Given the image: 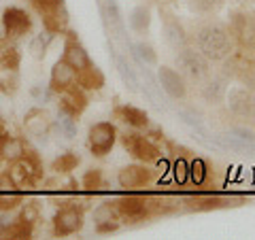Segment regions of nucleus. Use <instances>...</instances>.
I'll return each mask as SVG.
<instances>
[{
    "label": "nucleus",
    "instance_id": "nucleus-18",
    "mask_svg": "<svg viewBox=\"0 0 255 240\" xmlns=\"http://www.w3.org/2000/svg\"><path fill=\"white\" fill-rule=\"evenodd\" d=\"M215 140H217V145H221L223 149L236 151V153H255V142L243 140L241 136H236V134H232V132L219 134Z\"/></svg>",
    "mask_w": 255,
    "mask_h": 240
},
{
    "label": "nucleus",
    "instance_id": "nucleus-19",
    "mask_svg": "<svg viewBox=\"0 0 255 240\" xmlns=\"http://www.w3.org/2000/svg\"><path fill=\"white\" fill-rule=\"evenodd\" d=\"M49 127V115L45 113L41 109H32L28 111L26 115V130L32 134V136H43Z\"/></svg>",
    "mask_w": 255,
    "mask_h": 240
},
{
    "label": "nucleus",
    "instance_id": "nucleus-11",
    "mask_svg": "<svg viewBox=\"0 0 255 240\" xmlns=\"http://www.w3.org/2000/svg\"><path fill=\"white\" fill-rule=\"evenodd\" d=\"M77 83V70L70 66V64H66L64 60L55 62V66L51 68V90L62 94L64 90H68V87H73Z\"/></svg>",
    "mask_w": 255,
    "mask_h": 240
},
{
    "label": "nucleus",
    "instance_id": "nucleus-3",
    "mask_svg": "<svg viewBox=\"0 0 255 240\" xmlns=\"http://www.w3.org/2000/svg\"><path fill=\"white\" fill-rule=\"evenodd\" d=\"M90 149L96 157H105L111 149H113L115 140H117V130L113 123L109 121H100V123H94L90 127Z\"/></svg>",
    "mask_w": 255,
    "mask_h": 240
},
{
    "label": "nucleus",
    "instance_id": "nucleus-13",
    "mask_svg": "<svg viewBox=\"0 0 255 240\" xmlns=\"http://www.w3.org/2000/svg\"><path fill=\"white\" fill-rule=\"evenodd\" d=\"M64 62L70 64L75 70H81L87 66V64H92L90 55H87V51L83 49V45L75 38L73 32H68V41L64 45Z\"/></svg>",
    "mask_w": 255,
    "mask_h": 240
},
{
    "label": "nucleus",
    "instance_id": "nucleus-9",
    "mask_svg": "<svg viewBox=\"0 0 255 240\" xmlns=\"http://www.w3.org/2000/svg\"><path fill=\"white\" fill-rule=\"evenodd\" d=\"M151 181V170L145 166H126L117 174V183L124 189H140Z\"/></svg>",
    "mask_w": 255,
    "mask_h": 240
},
{
    "label": "nucleus",
    "instance_id": "nucleus-8",
    "mask_svg": "<svg viewBox=\"0 0 255 240\" xmlns=\"http://www.w3.org/2000/svg\"><path fill=\"white\" fill-rule=\"evenodd\" d=\"M157 81H159V87H162L170 98H174V100L185 98V94H187L185 79H183L177 70H172L170 66H159L157 68Z\"/></svg>",
    "mask_w": 255,
    "mask_h": 240
},
{
    "label": "nucleus",
    "instance_id": "nucleus-34",
    "mask_svg": "<svg viewBox=\"0 0 255 240\" xmlns=\"http://www.w3.org/2000/svg\"><path fill=\"white\" fill-rule=\"evenodd\" d=\"M172 174H174V181L177 183H185L189 179V164L183 157H179L172 166Z\"/></svg>",
    "mask_w": 255,
    "mask_h": 240
},
{
    "label": "nucleus",
    "instance_id": "nucleus-23",
    "mask_svg": "<svg viewBox=\"0 0 255 240\" xmlns=\"http://www.w3.org/2000/svg\"><path fill=\"white\" fill-rule=\"evenodd\" d=\"M19 62H21V55L17 51V47H13V45L0 47V70L15 73L19 68Z\"/></svg>",
    "mask_w": 255,
    "mask_h": 240
},
{
    "label": "nucleus",
    "instance_id": "nucleus-26",
    "mask_svg": "<svg viewBox=\"0 0 255 240\" xmlns=\"http://www.w3.org/2000/svg\"><path fill=\"white\" fill-rule=\"evenodd\" d=\"M23 151H26V147H23V142L19 138H13V136H9L4 142L2 151H0V155H2L4 159H11V162H15V159H19L23 155Z\"/></svg>",
    "mask_w": 255,
    "mask_h": 240
},
{
    "label": "nucleus",
    "instance_id": "nucleus-6",
    "mask_svg": "<svg viewBox=\"0 0 255 240\" xmlns=\"http://www.w3.org/2000/svg\"><path fill=\"white\" fill-rule=\"evenodd\" d=\"M177 62L181 70L185 73L189 79H196V81H200L209 75V60L204 58L200 51L196 49H183L179 55H177Z\"/></svg>",
    "mask_w": 255,
    "mask_h": 240
},
{
    "label": "nucleus",
    "instance_id": "nucleus-16",
    "mask_svg": "<svg viewBox=\"0 0 255 240\" xmlns=\"http://www.w3.org/2000/svg\"><path fill=\"white\" fill-rule=\"evenodd\" d=\"M115 115L122 119L124 123L136 127V130H140V127H147L149 125V115L145 113L142 109H136V107H119L115 111Z\"/></svg>",
    "mask_w": 255,
    "mask_h": 240
},
{
    "label": "nucleus",
    "instance_id": "nucleus-15",
    "mask_svg": "<svg viewBox=\"0 0 255 240\" xmlns=\"http://www.w3.org/2000/svg\"><path fill=\"white\" fill-rule=\"evenodd\" d=\"M77 83L81 90H100L105 85V75L98 66L94 64H87L85 68L77 70Z\"/></svg>",
    "mask_w": 255,
    "mask_h": 240
},
{
    "label": "nucleus",
    "instance_id": "nucleus-30",
    "mask_svg": "<svg viewBox=\"0 0 255 240\" xmlns=\"http://www.w3.org/2000/svg\"><path fill=\"white\" fill-rule=\"evenodd\" d=\"M81 185L85 187V191H98L102 187V172L98 170V168H90L85 174H83V181Z\"/></svg>",
    "mask_w": 255,
    "mask_h": 240
},
{
    "label": "nucleus",
    "instance_id": "nucleus-24",
    "mask_svg": "<svg viewBox=\"0 0 255 240\" xmlns=\"http://www.w3.org/2000/svg\"><path fill=\"white\" fill-rule=\"evenodd\" d=\"M115 64H117V73H119V77H122V81L126 83V87L134 92L138 87V79H136V75H134L132 66L128 64L126 58H122V55H117V53H115Z\"/></svg>",
    "mask_w": 255,
    "mask_h": 240
},
{
    "label": "nucleus",
    "instance_id": "nucleus-22",
    "mask_svg": "<svg viewBox=\"0 0 255 240\" xmlns=\"http://www.w3.org/2000/svg\"><path fill=\"white\" fill-rule=\"evenodd\" d=\"M164 32H166V41H168L170 47H174V49H179V47H185V30H183V26L177 21V19H166L164 21Z\"/></svg>",
    "mask_w": 255,
    "mask_h": 240
},
{
    "label": "nucleus",
    "instance_id": "nucleus-7",
    "mask_svg": "<svg viewBox=\"0 0 255 240\" xmlns=\"http://www.w3.org/2000/svg\"><path fill=\"white\" fill-rule=\"evenodd\" d=\"M83 228V215L81 211H77L75 206H66L55 213L53 217V232L55 236H70Z\"/></svg>",
    "mask_w": 255,
    "mask_h": 240
},
{
    "label": "nucleus",
    "instance_id": "nucleus-1",
    "mask_svg": "<svg viewBox=\"0 0 255 240\" xmlns=\"http://www.w3.org/2000/svg\"><path fill=\"white\" fill-rule=\"evenodd\" d=\"M198 51H200L206 60H223L232 51V36L230 30L221 23H206L198 30Z\"/></svg>",
    "mask_w": 255,
    "mask_h": 240
},
{
    "label": "nucleus",
    "instance_id": "nucleus-39",
    "mask_svg": "<svg viewBox=\"0 0 255 240\" xmlns=\"http://www.w3.org/2000/svg\"><path fill=\"white\" fill-rule=\"evenodd\" d=\"M6 138H9V134H6V132H2V130H0V151H2V147H4V142H6Z\"/></svg>",
    "mask_w": 255,
    "mask_h": 240
},
{
    "label": "nucleus",
    "instance_id": "nucleus-27",
    "mask_svg": "<svg viewBox=\"0 0 255 240\" xmlns=\"http://www.w3.org/2000/svg\"><path fill=\"white\" fill-rule=\"evenodd\" d=\"M107 19L111 21V28L117 32V36H124V19L119 13L117 0H107Z\"/></svg>",
    "mask_w": 255,
    "mask_h": 240
},
{
    "label": "nucleus",
    "instance_id": "nucleus-31",
    "mask_svg": "<svg viewBox=\"0 0 255 240\" xmlns=\"http://www.w3.org/2000/svg\"><path fill=\"white\" fill-rule=\"evenodd\" d=\"M23 202L21 194H9V191H0V213H9Z\"/></svg>",
    "mask_w": 255,
    "mask_h": 240
},
{
    "label": "nucleus",
    "instance_id": "nucleus-12",
    "mask_svg": "<svg viewBox=\"0 0 255 240\" xmlns=\"http://www.w3.org/2000/svg\"><path fill=\"white\" fill-rule=\"evenodd\" d=\"M228 105L236 115L255 119V96L247 90H232L228 96Z\"/></svg>",
    "mask_w": 255,
    "mask_h": 240
},
{
    "label": "nucleus",
    "instance_id": "nucleus-25",
    "mask_svg": "<svg viewBox=\"0 0 255 240\" xmlns=\"http://www.w3.org/2000/svg\"><path fill=\"white\" fill-rule=\"evenodd\" d=\"M149 23H151V11H149V6H145V4L136 6V9L132 11V15H130V26H132V30L145 32L149 28Z\"/></svg>",
    "mask_w": 255,
    "mask_h": 240
},
{
    "label": "nucleus",
    "instance_id": "nucleus-4",
    "mask_svg": "<svg viewBox=\"0 0 255 240\" xmlns=\"http://www.w3.org/2000/svg\"><path fill=\"white\" fill-rule=\"evenodd\" d=\"M122 142L128 149V153H132L140 162H155L159 153H162L157 145H153V140H149L147 136H142L138 132H126L122 136Z\"/></svg>",
    "mask_w": 255,
    "mask_h": 240
},
{
    "label": "nucleus",
    "instance_id": "nucleus-29",
    "mask_svg": "<svg viewBox=\"0 0 255 240\" xmlns=\"http://www.w3.org/2000/svg\"><path fill=\"white\" fill-rule=\"evenodd\" d=\"M79 164V155L73 153V151H68V153H62L55 162L51 164V168L55 172H70V170H75Z\"/></svg>",
    "mask_w": 255,
    "mask_h": 240
},
{
    "label": "nucleus",
    "instance_id": "nucleus-28",
    "mask_svg": "<svg viewBox=\"0 0 255 240\" xmlns=\"http://www.w3.org/2000/svg\"><path fill=\"white\" fill-rule=\"evenodd\" d=\"M206 177H209V166H206L204 159H194V162L189 164V179L194 185H202V183L206 181Z\"/></svg>",
    "mask_w": 255,
    "mask_h": 240
},
{
    "label": "nucleus",
    "instance_id": "nucleus-14",
    "mask_svg": "<svg viewBox=\"0 0 255 240\" xmlns=\"http://www.w3.org/2000/svg\"><path fill=\"white\" fill-rule=\"evenodd\" d=\"M94 221H96V232L98 234H109L119 228V223L115 219V209L111 204H100L94 211Z\"/></svg>",
    "mask_w": 255,
    "mask_h": 240
},
{
    "label": "nucleus",
    "instance_id": "nucleus-32",
    "mask_svg": "<svg viewBox=\"0 0 255 240\" xmlns=\"http://www.w3.org/2000/svg\"><path fill=\"white\" fill-rule=\"evenodd\" d=\"M32 4H34V9L41 13L43 17L64 9V0H32Z\"/></svg>",
    "mask_w": 255,
    "mask_h": 240
},
{
    "label": "nucleus",
    "instance_id": "nucleus-38",
    "mask_svg": "<svg viewBox=\"0 0 255 240\" xmlns=\"http://www.w3.org/2000/svg\"><path fill=\"white\" fill-rule=\"evenodd\" d=\"M232 134H236V136H241L243 140H249V142H255V134L251 132V130H247V127H232L230 130Z\"/></svg>",
    "mask_w": 255,
    "mask_h": 240
},
{
    "label": "nucleus",
    "instance_id": "nucleus-35",
    "mask_svg": "<svg viewBox=\"0 0 255 240\" xmlns=\"http://www.w3.org/2000/svg\"><path fill=\"white\" fill-rule=\"evenodd\" d=\"M58 123H60V130L64 132V136H66V138H73V136L77 134V123H75V117H70V115H66V113H62Z\"/></svg>",
    "mask_w": 255,
    "mask_h": 240
},
{
    "label": "nucleus",
    "instance_id": "nucleus-33",
    "mask_svg": "<svg viewBox=\"0 0 255 240\" xmlns=\"http://www.w3.org/2000/svg\"><path fill=\"white\" fill-rule=\"evenodd\" d=\"M223 4V0H191V9L198 13H213Z\"/></svg>",
    "mask_w": 255,
    "mask_h": 240
},
{
    "label": "nucleus",
    "instance_id": "nucleus-36",
    "mask_svg": "<svg viewBox=\"0 0 255 240\" xmlns=\"http://www.w3.org/2000/svg\"><path fill=\"white\" fill-rule=\"evenodd\" d=\"M136 53H138V58L145 62V64H155L157 62V55H155V51H153V47L151 45H145V43H138L136 47Z\"/></svg>",
    "mask_w": 255,
    "mask_h": 240
},
{
    "label": "nucleus",
    "instance_id": "nucleus-2",
    "mask_svg": "<svg viewBox=\"0 0 255 240\" xmlns=\"http://www.w3.org/2000/svg\"><path fill=\"white\" fill-rule=\"evenodd\" d=\"M162 204V202H159ZM157 202H153L151 198H145V196H138V194H128V196H122L115 200V213L122 217L124 221L128 223H136V221H142L147 219L151 213H159L162 206Z\"/></svg>",
    "mask_w": 255,
    "mask_h": 240
},
{
    "label": "nucleus",
    "instance_id": "nucleus-20",
    "mask_svg": "<svg viewBox=\"0 0 255 240\" xmlns=\"http://www.w3.org/2000/svg\"><path fill=\"white\" fill-rule=\"evenodd\" d=\"M226 92H228V85L219 77V79H213V81H209L202 87V98L209 102V105H219V102H223V98H226Z\"/></svg>",
    "mask_w": 255,
    "mask_h": 240
},
{
    "label": "nucleus",
    "instance_id": "nucleus-5",
    "mask_svg": "<svg viewBox=\"0 0 255 240\" xmlns=\"http://www.w3.org/2000/svg\"><path fill=\"white\" fill-rule=\"evenodd\" d=\"M2 32L6 38H19L23 34H28L30 28H32V19L30 15L19 9V6H9V9H4L2 13Z\"/></svg>",
    "mask_w": 255,
    "mask_h": 240
},
{
    "label": "nucleus",
    "instance_id": "nucleus-37",
    "mask_svg": "<svg viewBox=\"0 0 255 240\" xmlns=\"http://www.w3.org/2000/svg\"><path fill=\"white\" fill-rule=\"evenodd\" d=\"M181 117L185 119V121L189 125H194V127H202V121H200V117H198V113L194 115L191 111H181Z\"/></svg>",
    "mask_w": 255,
    "mask_h": 240
},
{
    "label": "nucleus",
    "instance_id": "nucleus-10",
    "mask_svg": "<svg viewBox=\"0 0 255 240\" xmlns=\"http://www.w3.org/2000/svg\"><path fill=\"white\" fill-rule=\"evenodd\" d=\"M85 107H87V98L81 87H77V83L62 92V100H60L62 113H66L70 117H79L85 111Z\"/></svg>",
    "mask_w": 255,
    "mask_h": 240
},
{
    "label": "nucleus",
    "instance_id": "nucleus-21",
    "mask_svg": "<svg viewBox=\"0 0 255 240\" xmlns=\"http://www.w3.org/2000/svg\"><path fill=\"white\" fill-rule=\"evenodd\" d=\"M32 230H34V221H30V219L23 217V215H19L13 223H9V226L4 228L2 236H6V238H30Z\"/></svg>",
    "mask_w": 255,
    "mask_h": 240
},
{
    "label": "nucleus",
    "instance_id": "nucleus-17",
    "mask_svg": "<svg viewBox=\"0 0 255 240\" xmlns=\"http://www.w3.org/2000/svg\"><path fill=\"white\" fill-rule=\"evenodd\" d=\"M232 200L230 198H221V196H198L187 200V209L189 211H215V209H223L230 206Z\"/></svg>",
    "mask_w": 255,
    "mask_h": 240
}]
</instances>
